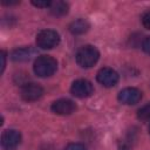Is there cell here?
I'll use <instances>...</instances> for the list:
<instances>
[{
    "label": "cell",
    "mask_w": 150,
    "mask_h": 150,
    "mask_svg": "<svg viewBox=\"0 0 150 150\" xmlns=\"http://www.w3.org/2000/svg\"><path fill=\"white\" fill-rule=\"evenodd\" d=\"M34 73L40 77H48L52 76L57 69V61L49 55H41L36 57L34 66Z\"/></svg>",
    "instance_id": "1"
},
{
    "label": "cell",
    "mask_w": 150,
    "mask_h": 150,
    "mask_svg": "<svg viewBox=\"0 0 150 150\" xmlns=\"http://www.w3.org/2000/svg\"><path fill=\"white\" fill-rule=\"evenodd\" d=\"M100 59V52L94 46H83L76 53V62L83 68L93 67Z\"/></svg>",
    "instance_id": "2"
},
{
    "label": "cell",
    "mask_w": 150,
    "mask_h": 150,
    "mask_svg": "<svg viewBox=\"0 0 150 150\" xmlns=\"http://www.w3.org/2000/svg\"><path fill=\"white\" fill-rule=\"evenodd\" d=\"M60 43V35L53 29H42L36 35V45L42 49H52Z\"/></svg>",
    "instance_id": "3"
},
{
    "label": "cell",
    "mask_w": 150,
    "mask_h": 150,
    "mask_svg": "<svg viewBox=\"0 0 150 150\" xmlns=\"http://www.w3.org/2000/svg\"><path fill=\"white\" fill-rule=\"evenodd\" d=\"M93 91H94V87H93L91 82L88 80H84V79H79V80L74 81L70 87V93L75 97H79V98L88 97L93 94Z\"/></svg>",
    "instance_id": "4"
},
{
    "label": "cell",
    "mask_w": 150,
    "mask_h": 150,
    "mask_svg": "<svg viewBox=\"0 0 150 150\" xmlns=\"http://www.w3.org/2000/svg\"><path fill=\"white\" fill-rule=\"evenodd\" d=\"M21 142V135L18 130L7 129L1 135V146L4 150H14Z\"/></svg>",
    "instance_id": "5"
},
{
    "label": "cell",
    "mask_w": 150,
    "mask_h": 150,
    "mask_svg": "<svg viewBox=\"0 0 150 150\" xmlns=\"http://www.w3.org/2000/svg\"><path fill=\"white\" fill-rule=\"evenodd\" d=\"M43 95V89L38 83H25L21 87V97L27 102H33L39 100Z\"/></svg>",
    "instance_id": "6"
},
{
    "label": "cell",
    "mask_w": 150,
    "mask_h": 150,
    "mask_svg": "<svg viewBox=\"0 0 150 150\" xmlns=\"http://www.w3.org/2000/svg\"><path fill=\"white\" fill-rule=\"evenodd\" d=\"M96 79H97L98 83H101L103 87L110 88V87H114L118 82V74L112 68L104 67L98 70Z\"/></svg>",
    "instance_id": "7"
},
{
    "label": "cell",
    "mask_w": 150,
    "mask_h": 150,
    "mask_svg": "<svg viewBox=\"0 0 150 150\" xmlns=\"http://www.w3.org/2000/svg\"><path fill=\"white\" fill-rule=\"evenodd\" d=\"M141 98H142L141 90L137 88H134V87L124 88L118 93V101L127 105L136 104L141 101Z\"/></svg>",
    "instance_id": "8"
},
{
    "label": "cell",
    "mask_w": 150,
    "mask_h": 150,
    "mask_svg": "<svg viewBox=\"0 0 150 150\" xmlns=\"http://www.w3.org/2000/svg\"><path fill=\"white\" fill-rule=\"evenodd\" d=\"M52 111L57 115H70L76 110V104L68 98H60L52 103Z\"/></svg>",
    "instance_id": "9"
},
{
    "label": "cell",
    "mask_w": 150,
    "mask_h": 150,
    "mask_svg": "<svg viewBox=\"0 0 150 150\" xmlns=\"http://www.w3.org/2000/svg\"><path fill=\"white\" fill-rule=\"evenodd\" d=\"M35 50L32 47H25V48H19L13 50L12 53V60L16 61V62H22V61H27L29 60L32 56H34Z\"/></svg>",
    "instance_id": "10"
},
{
    "label": "cell",
    "mask_w": 150,
    "mask_h": 150,
    "mask_svg": "<svg viewBox=\"0 0 150 150\" xmlns=\"http://www.w3.org/2000/svg\"><path fill=\"white\" fill-rule=\"evenodd\" d=\"M89 27H90V25L86 19H77L69 25V30H70V33H73L75 35H80V34L86 33L89 29Z\"/></svg>",
    "instance_id": "11"
},
{
    "label": "cell",
    "mask_w": 150,
    "mask_h": 150,
    "mask_svg": "<svg viewBox=\"0 0 150 150\" xmlns=\"http://www.w3.org/2000/svg\"><path fill=\"white\" fill-rule=\"evenodd\" d=\"M49 11L55 16H61L68 13V5L63 1H55L52 2V6L49 7Z\"/></svg>",
    "instance_id": "12"
},
{
    "label": "cell",
    "mask_w": 150,
    "mask_h": 150,
    "mask_svg": "<svg viewBox=\"0 0 150 150\" xmlns=\"http://www.w3.org/2000/svg\"><path fill=\"white\" fill-rule=\"evenodd\" d=\"M137 117L139 120H149L150 118V102L143 105L137 111Z\"/></svg>",
    "instance_id": "13"
},
{
    "label": "cell",
    "mask_w": 150,
    "mask_h": 150,
    "mask_svg": "<svg viewBox=\"0 0 150 150\" xmlns=\"http://www.w3.org/2000/svg\"><path fill=\"white\" fill-rule=\"evenodd\" d=\"M52 2L53 1H49V0H38V1H32V4L36 7H40V8H49L52 6Z\"/></svg>",
    "instance_id": "14"
},
{
    "label": "cell",
    "mask_w": 150,
    "mask_h": 150,
    "mask_svg": "<svg viewBox=\"0 0 150 150\" xmlns=\"http://www.w3.org/2000/svg\"><path fill=\"white\" fill-rule=\"evenodd\" d=\"M64 150H87L86 146L81 143H70L66 146Z\"/></svg>",
    "instance_id": "15"
},
{
    "label": "cell",
    "mask_w": 150,
    "mask_h": 150,
    "mask_svg": "<svg viewBox=\"0 0 150 150\" xmlns=\"http://www.w3.org/2000/svg\"><path fill=\"white\" fill-rule=\"evenodd\" d=\"M142 23L146 29H150V11L142 16Z\"/></svg>",
    "instance_id": "16"
},
{
    "label": "cell",
    "mask_w": 150,
    "mask_h": 150,
    "mask_svg": "<svg viewBox=\"0 0 150 150\" xmlns=\"http://www.w3.org/2000/svg\"><path fill=\"white\" fill-rule=\"evenodd\" d=\"M142 47H143V50L146 53V54H150V36H146L142 43Z\"/></svg>",
    "instance_id": "17"
},
{
    "label": "cell",
    "mask_w": 150,
    "mask_h": 150,
    "mask_svg": "<svg viewBox=\"0 0 150 150\" xmlns=\"http://www.w3.org/2000/svg\"><path fill=\"white\" fill-rule=\"evenodd\" d=\"M1 73H4L5 70V67H6V52L5 50H1Z\"/></svg>",
    "instance_id": "18"
},
{
    "label": "cell",
    "mask_w": 150,
    "mask_h": 150,
    "mask_svg": "<svg viewBox=\"0 0 150 150\" xmlns=\"http://www.w3.org/2000/svg\"><path fill=\"white\" fill-rule=\"evenodd\" d=\"M19 4V1H6V0H2V5H16Z\"/></svg>",
    "instance_id": "19"
},
{
    "label": "cell",
    "mask_w": 150,
    "mask_h": 150,
    "mask_svg": "<svg viewBox=\"0 0 150 150\" xmlns=\"http://www.w3.org/2000/svg\"><path fill=\"white\" fill-rule=\"evenodd\" d=\"M149 134H150V127H149Z\"/></svg>",
    "instance_id": "20"
}]
</instances>
